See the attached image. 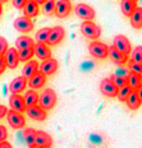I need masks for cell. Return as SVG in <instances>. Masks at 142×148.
Here are the masks:
<instances>
[{
	"mask_svg": "<svg viewBox=\"0 0 142 148\" xmlns=\"http://www.w3.org/2000/svg\"><path fill=\"white\" fill-rule=\"evenodd\" d=\"M125 103H127V106L131 110H138V109H140V106L142 105L141 101H140V98H138V96H137V93H136L134 91L131 92V95L128 96Z\"/></svg>",
	"mask_w": 142,
	"mask_h": 148,
	"instance_id": "cell-27",
	"label": "cell"
},
{
	"mask_svg": "<svg viewBox=\"0 0 142 148\" xmlns=\"http://www.w3.org/2000/svg\"><path fill=\"white\" fill-rule=\"evenodd\" d=\"M128 70H129V73H134V74H138V75H142V64H138V63H134V61L129 60L128 61Z\"/></svg>",
	"mask_w": 142,
	"mask_h": 148,
	"instance_id": "cell-34",
	"label": "cell"
},
{
	"mask_svg": "<svg viewBox=\"0 0 142 148\" xmlns=\"http://www.w3.org/2000/svg\"><path fill=\"white\" fill-rule=\"evenodd\" d=\"M55 7H57V0H48L42 8H44V13L48 15H51L55 12Z\"/></svg>",
	"mask_w": 142,
	"mask_h": 148,
	"instance_id": "cell-32",
	"label": "cell"
},
{
	"mask_svg": "<svg viewBox=\"0 0 142 148\" xmlns=\"http://www.w3.org/2000/svg\"><path fill=\"white\" fill-rule=\"evenodd\" d=\"M141 86H142V75H141Z\"/></svg>",
	"mask_w": 142,
	"mask_h": 148,
	"instance_id": "cell-48",
	"label": "cell"
},
{
	"mask_svg": "<svg viewBox=\"0 0 142 148\" xmlns=\"http://www.w3.org/2000/svg\"><path fill=\"white\" fill-rule=\"evenodd\" d=\"M50 31H51V28H49V27H44V28L39 29L35 36L36 42H39V44H46V41H48V38H49V35H50Z\"/></svg>",
	"mask_w": 142,
	"mask_h": 148,
	"instance_id": "cell-28",
	"label": "cell"
},
{
	"mask_svg": "<svg viewBox=\"0 0 142 148\" xmlns=\"http://www.w3.org/2000/svg\"><path fill=\"white\" fill-rule=\"evenodd\" d=\"M8 138V130L4 125H0V143L1 142H5Z\"/></svg>",
	"mask_w": 142,
	"mask_h": 148,
	"instance_id": "cell-37",
	"label": "cell"
},
{
	"mask_svg": "<svg viewBox=\"0 0 142 148\" xmlns=\"http://www.w3.org/2000/svg\"><path fill=\"white\" fill-rule=\"evenodd\" d=\"M7 112H8L7 106H4V105H0V119H3L4 116H7Z\"/></svg>",
	"mask_w": 142,
	"mask_h": 148,
	"instance_id": "cell-40",
	"label": "cell"
},
{
	"mask_svg": "<svg viewBox=\"0 0 142 148\" xmlns=\"http://www.w3.org/2000/svg\"><path fill=\"white\" fill-rule=\"evenodd\" d=\"M23 13H24V17L27 18H35L37 17L39 13H40V5L37 3L35 1V0H27L26 4H24V7L22 8Z\"/></svg>",
	"mask_w": 142,
	"mask_h": 148,
	"instance_id": "cell-17",
	"label": "cell"
},
{
	"mask_svg": "<svg viewBox=\"0 0 142 148\" xmlns=\"http://www.w3.org/2000/svg\"><path fill=\"white\" fill-rule=\"evenodd\" d=\"M108 56H109L110 60H112L114 64H116V65H124L125 63H128V56L127 55L119 52L113 45L109 46V54H108Z\"/></svg>",
	"mask_w": 142,
	"mask_h": 148,
	"instance_id": "cell-16",
	"label": "cell"
},
{
	"mask_svg": "<svg viewBox=\"0 0 142 148\" xmlns=\"http://www.w3.org/2000/svg\"><path fill=\"white\" fill-rule=\"evenodd\" d=\"M100 91L104 96L106 97H116L118 93V87L113 83V81L110 78H106L101 82L100 84Z\"/></svg>",
	"mask_w": 142,
	"mask_h": 148,
	"instance_id": "cell-13",
	"label": "cell"
},
{
	"mask_svg": "<svg viewBox=\"0 0 142 148\" xmlns=\"http://www.w3.org/2000/svg\"><path fill=\"white\" fill-rule=\"evenodd\" d=\"M15 46L17 50H22V49H32L35 46V41L28 36H19L15 40Z\"/></svg>",
	"mask_w": 142,
	"mask_h": 148,
	"instance_id": "cell-24",
	"label": "cell"
},
{
	"mask_svg": "<svg viewBox=\"0 0 142 148\" xmlns=\"http://www.w3.org/2000/svg\"><path fill=\"white\" fill-rule=\"evenodd\" d=\"M39 97L40 95L35 89H28V91L24 93V103H26V107H31V106H35V105L39 103Z\"/></svg>",
	"mask_w": 142,
	"mask_h": 148,
	"instance_id": "cell-23",
	"label": "cell"
},
{
	"mask_svg": "<svg viewBox=\"0 0 142 148\" xmlns=\"http://www.w3.org/2000/svg\"><path fill=\"white\" fill-rule=\"evenodd\" d=\"M23 137L26 139V143L28 144V147L35 146V138H36V130L32 128H27L23 132Z\"/></svg>",
	"mask_w": 142,
	"mask_h": 148,
	"instance_id": "cell-29",
	"label": "cell"
},
{
	"mask_svg": "<svg viewBox=\"0 0 142 148\" xmlns=\"http://www.w3.org/2000/svg\"><path fill=\"white\" fill-rule=\"evenodd\" d=\"M35 55L32 49H22V50H18V56H19V61H30L32 60V56Z\"/></svg>",
	"mask_w": 142,
	"mask_h": 148,
	"instance_id": "cell-30",
	"label": "cell"
},
{
	"mask_svg": "<svg viewBox=\"0 0 142 148\" xmlns=\"http://www.w3.org/2000/svg\"><path fill=\"white\" fill-rule=\"evenodd\" d=\"M33 52H35L36 56L42 61H45V60H48V59L51 58V51H50V49H49V46L46 44H39V42H35Z\"/></svg>",
	"mask_w": 142,
	"mask_h": 148,
	"instance_id": "cell-19",
	"label": "cell"
},
{
	"mask_svg": "<svg viewBox=\"0 0 142 148\" xmlns=\"http://www.w3.org/2000/svg\"><path fill=\"white\" fill-rule=\"evenodd\" d=\"M50 148H51V147H50Z\"/></svg>",
	"mask_w": 142,
	"mask_h": 148,
	"instance_id": "cell-49",
	"label": "cell"
},
{
	"mask_svg": "<svg viewBox=\"0 0 142 148\" xmlns=\"http://www.w3.org/2000/svg\"><path fill=\"white\" fill-rule=\"evenodd\" d=\"M113 46L119 52L127 55V56L132 52V45H131V42H129L128 37H125L124 35H118V36L114 37Z\"/></svg>",
	"mask_w": 142,
	"mask_h": 148,
	"instance_id": "cell-4",
	"label": "cell"
},
{
	"mask_svg": "<svg viewBox=\"0 0 142 148\" xmlns=\"http://www.w3.org/2000/svg\"><path fill=\"white\" fill-rule=\"evenodd\" d=\"M7 120H8V124L13 129H21L26 125V119H24L23 114L15 112V111H12V110H8Z\"/></svg>",
	"mask_w": 142,
	"mask_h": 148,
	"instance_id": "cell-6",
	"label": "cell"
},
{
	"mask_svg": "<svg viewBox=\"0 0 142 148\" xmlns=\"http://www.w3.org/2000/svg\"><path fill=\"white\" fill-rule=\"evenodd\" d=\"M27 87V79L23 75H19L17 78H14L9 84V91L12 92V95H21Z\"/></svg>",
	"mask_w": 142,
	"mask_h": 148,
	"instance_id": "cell-14",
	"label": "cell"
},
{
	"mask_svg": "<svg viewBox=\"0 0 142 148\" xmlns=\"http://www.w3.org/2000/svg\"><path fill=\"white\" fill-rule=\"evenodd\" d=\"M7 69V63L4 60V56H0V74H3Z\"/></svg>",
	"mask_w": 142,
	"mask_h": 148,
	"instance_id": "cell-39",
	"label": "cell"
},
{
	"mask_svg": "<svg viewBox=\"0 0 142 148\" xmlns=\"http://www.w3.org/2000/svg\"><path fill=\"white\" fill-rule=\"evenodd\" d=\"M14 28L18 31V32H22V33H27V32H31V31L33 29V27H35V24H33L32 19L31 18H27V17H18L17 19L14 21L13 23Z\"/></svg>",
	"mask_w": 142,
	"mask_h": 148,
	"instance_id": "cell-8",
	"label": "cell"
},
{
	"mask_svg": "<svg viewBox=\"0 0 142 148\" xmlns=\"http://www.w3.org/2000/svg\"><path fill=\"white\" fill-rule=\"evenodd\" d=\"M74 13L78 18H81L82 21H92L95 18V13L94 8H91L90 5L83 4V3H79L74 7Z\"/></svg>",
	"mask_w": 142,
	"mask_h": 148,
	"instance_id": "cell-5",
	"label": "cell"
},
{
	"mask_svg": "<svg viewBox=\"0 0 142 148\" xmlns=\"http://www.w3.org/2000/svg\"><path fill=\"white\" fill-rule=\"evenodd\" d=\"M9 1V0H0V4H4V3H7Z\"/></svg>",
	"mask_w": 142,
	"mask_h": 148,
	"instance_id": "cell-46",
	"label": "cell"
},
{
	"mask_svg": "<svg viewBox=\"0 0 142 148\" xmlns=\"http://www.w3.org/2000/svg\"><path fill=\"white\" fill-rule=\"evenodd\" d=\"M134 92L137 93V96H138V98H140V101H141V103H142V86L137 89V91H134Z\"/></svg>",
	"mask_w": 142,
	"mask_h": 148,
	"instance_id": "cell-42",
	"label": "cell"
},
{
	"mask_svg": "<svg viewBox=\"0 0 142 148\" xmlns=\"http://www.w3.org/2000/svg\"><path fill=\"white\" fill-rule=\"evenodd\" d=\"M58 66H59L58 60L50 58V59L42 61L41 65H40V68H39V70L41 73H44L45 75H51V74H54L58 70Z\"/></svg>",
	"mask_w": 142,
	"mask_h": 148,
	"instance_id": "cell-15",
	"label": "cell"
},
{
	"mask_svg": "<svg viewBox=\"0 0 142 148\" xmlns=\"http://www.w3.org/2000/svg\"><path fill=\"white\" fill-rule=\"evenodd\" d=\"M129 1H133V3H137L138 0H129Z\"/></svg>",
	"mask_w": 142,
	"mask_h": 148,
	"instance_id": "cell-47",
	"label": "cell"
},
{
	"mask_svg": "<svg viewBox=\"0 0 142 148\" xmlns=\"http://www.w3.org/2000/svg\"><path fill=\"white\" fill-rule=\"evenodd\" d=\"M127 86L132 91H137L141 87V75L134 73H129L127 75Z\"/></svg>",
	"mask_w": 142,
	"mask_h": 148,
	"instance_id": "cell-26",
	"label": "cell"
},
{
	"mask_svg": "<svg viewBox=\"0 0 142 148\" xmlns=\"http://www.w3.org/2000/svg\"><path fill=\"white\" fill-rule=\"evenodd\" d=\"M4 60L7 63V68L9 69H15L19 64V56H18V50L14 47H9L7 52L4 54Z\"/></svg>",
	"mask_w": 142,
	"mask_h": 148,
	"instance_id": "cell-12",
	"label": "cell"
},
{
	"mask_svg": "<svg viewBox=\"0 0 142 148\" xmlns=\"http://www.w3.org/2000/svg\"><path fill=\"white\" fill-rule=\"evenodd\" d=\"M0 148H13V146H12L10 143H9V142H1V143H0Z\"/></svg>",
	"mask_w": 142,
	"mask_h": 148,
	"instance_id": "cell-41",
	"label": "cell"
},
{
	"mask_svg": "<svg viewBox=\"0 0 142 148\" xmlns=\"http://www.w3.org/2000/svg\"><path fill=\"white\" fill-rule=\"evenodd\" d=\"M35 144L44 148H50L52 146V138L50 134L42 130H36V138H35Z\"/></svg>",
	"mask_w": 142,
	"mask_h": 148,
	"instance_id": "cell-20",
	"label": "cell"
},
{
	"mask_svg": "<svg viewBox=\"0 0 142 148\" xmlns=\"http://www.w3.org/2000/svg\"><path fill=\"white\" fill-rule=\"evenodd\" d=\"M9 105H10V110L15 112L23 114L26 112V103H24V98L22 95H10L9 97Z\"/></svg>",
	"mask_w": 142,
	"mask_h": 148,
	"instance_id": "cell-10",
	"label": "cell"
},
{
	"mask_svg": "<svg viewBox=\"0 0 142 148\" xmlns=\"http://www.w3.org/2000/svg\"><path fill=\"white\" fill-rule=\"evenodd\" d=\"M81 32L86 38L96 41V40H99V37L101 36V27L97 26L96 23L91 22V21H85L81 24Z\"/></svg>",
	"mask_w": 142,
	"mask_h": 148,
	"instance_id": "cell-2",
	"label": "cell"
},
{
	"mask_svg": "<svg viewBox=\"0 0 142 148\" xmlns=\"http://www.w3.org/2000/svg\"><path fill=\"white\" fill-rule=\"evenodd\" d=\"M57 100H58V97H57V93H55L54 89L52 88H46L45 91L40 95L37 105L41 107V109L48 111V110H51L52 107L55 106Z\"/></svg>",
	"mask_w": 142,
	"mask_h": 148,
	"instance_id": "cell-1",
	"label": "cell"
},
{
	"mask_svg": "<svg viewBox=\"0 0 142 148\" xmlns=\"http://www.w3.org/2000/svg\"><path fill=\"white\" fill-rule=\"evenodd\" d=\"M129 22H131V26L133 27L134 29L142 28V8L141 7L136 8V10L132 13L131 17H129Z\"/></svg>",
	"mask_w": 142,
	"mask_h": 148,
	"instance_id": "cell-22",
	"label": "cell"
},
{
	"mask_svg": "<svg viewBox=\"0 0 142 148\" xmlns=\"http://www.w3.org/2000/svg\"><path fill=\"white\" fill-rule=\"evenodd\" d=\"M45 83H46V75L44 73L40 72V70L36 74H33L30 79H27V86H30V88L35 89V91L41 88Z\"/></svg>",
	"mask_w": 142,
	"mask_h": 148,
	"instance_id": "cell-18",
	"label": "cell"
},
{
	"mask_svg": "<svg viewBox=\"0 0 142 148\" xmlns=\"http://www.w3.org/2000/svg\"><path fill=\"white\" fill-rule=\"evenodd\" d=\"M3 14V4H0V15Z\"/></svg>",
	"mask_w": 142,
	"mask_h": 148,
	"instance_id": "cell-44",
	"label": "cell"
},
{
	"mask_svg": "<svg viewBox=\"0 0 142 148\" xmlns=\"http://www.w3.org/2000/svg\"><path fill=\"white\" fill-rule=\"evenodd\" d=\"M72 12V3L70 0H57L54 14L58 18H67Z\"/></svg>",
	"mask_w": 142,
	"mask_h": 148,
	"instance_id": "cell-9",
	"label": "cell"
},
{
	"mask_svg": "<svg viewBox=\"0 0 142 148\" xmlns=\"http://www.w3.org/2000/svg\"><path fill=\"white\" fill-rule=\"evenodd\" d=\"M27 0H12V4H13V7L15 9H22L24 7V4H26Z\"/></svg>",
	"mask_w": 142,
	"mask_h": 148,
	"instance_id": "cell-38",
	"label": "cell"
},
{
	"mask_svg": "<svg viewBox=\"0 0 142 148\" xmlns=\"http://www.w3.org/2000/svg\"><path fill=\"white\" fill-rule=\"evenodd\" d=\"M35 1H36V3H37V4H39V5H44V4H45V3H46V1H48V0H35Z\"/></svg>",
	"mask_w": 142,
	"mask_h": 148,
	"instance_id": "cell-43",
	"label": "cell"
},
{
	"mask_svg": "<svg viewBox=\"0 0 142 148\" xmlns=\"http://www.w3.org/2000/svg\"><path fill=\"white\" fill-rule=\"evenodd\" d=\"M39 68H40V64L37 60H30L26 63V65L23 66V70H22V75L26 79H30L33 74H36L39 72Z\"/></svg>",
	"mask_w": 142,
	"mask_h": 148,
	"instance_id": "cell-21",
	"label": "cell"
},
{
	"mask_svg": "<svg viewBox=\"0 0 142 148\" xmlns=\"http://www.w3.org/2000/svg\"><path fill=\"white\" fill-rule=\"evenodd\" d=\"M30 148H44V147H40V146H36V144H35V146H32V147H30Z\"/></svg>",
	"mask_w": 142,
	"mask_h": 148,
	"instance_id": "cell-45",
	"label": "cell"
},
{
	"mask_svg": "<svg viewBox=\"0 0 142 148\" xmlns=\"http://www.w3.org/2000/svg\"><path fill=\"white\" fill-rule=\"evenodd\" d=\"M132 89L128 87V86H124V87H120L118 88V93H116V97H118V100L120 102H125L127 101L128 96L131 95Z\"/></svg>",
	"mask_w": 142,
	"mask_h": 148,
	"instance_id": "cell-31",
	"label": "cell"
},
{
	"mask_svg": "<svg viewBox=\"0 0 142 148\" xmlns=\"http://www.w3.org/2000/svg\"><path fill=\"white\" fill-rule=\"evenodd\" d=\"M132 58L131 60L134 61V63H138V64H142V46H137L134 47V50H132Z\"/></svg>",
	"mask_w": 142,
	"mask_h": 148,
	"instance_id": "cell-33",
	"label": "cell"
},
{
	"mask_svg": "<svg viewBox=\"0 0 142 148\" xmlns=\"http://www.w3.org/2000/svg\"><path fill=\"white\" fill-rule=\"evenodd\" d=\"M26 114L30 119L35 120V121H44L48 118V112L41 109L39 105H35V106H31L26 109Z\"/></svg>",
	"mask_w": 142,
	"mask_h": 148,
	"instance_id": "cell-11",
	"label": "cell"
},
{
	"mask_svg": "<svg viewBox=\"0 0 142 148\" xmlns=\"http://www.w3.org/2000/svg\"><path fill=\"white\" fill-rule=\"evenodd\" d=\"M137 8V3L129 1V0H122L120 1V10L124 17H131L132 13L136 10Z\"/></svg>",
	"mask_w": 142,
	"mask_h": 148,
	"instance_id": "cell-25",
	"label": "cell"
},
{
	"mask_svg": "<svg viewBox=\"0 0 142 148\" xmlns=\"http://www.w3.org/2000/svg\"><path fill=\"white\" fill-rule=\"evenodd\" d=\"M88 52L95 58V59L103 60L108 58V54H109V46L104 42L99 41H92L90 45H88Z\"/></svg>",
	"mask_w": 142,
	"mask_h": 148,
	"instance_id": "cell-3",
	"label": "cell"
},
{
	"mask_svg": "<svg viewBox=\"0 0 142 148\" xmlns=\"http://www.w3.org/2000/svg\"><path fill=\"white\" fill-rule=\"evenodd\" d=\"M9 49L8 46V41L5 37L0 36V56H4V54L7 52V50Z\"/></svg>",
	"mask_w": 142,
	"mask_h": 148,
	"instance_id": "cell-36",
	"label": "cell"
},
{
	"mask_svg": "<svg viewBox=\"0 0 142 148\" xmlns=\"http://www.w3.org/2000/svg\"><path fill=\"white\" fill-rule=\"evenodd\" d=\"M65 37V31L61 26H55L52 27L50 31V35H49V38L46 41V45H50V46H55L58 44H60L61 41L64 40Z\"/></svg>",
	"mask_w": 142,
	"mask_h": 148,
	"instance_id": "cell-7",
	"label": "cell"
},
{
	"mask_svg": "<svg viewBox=\"0 0 142 148\" xmlns=\"http://www.w3.org/2000/svg\"><path fill=\"white\" fill-rule=\"evenodd\" d=\"M110 79L113 81V83L118 88L120 87H124L127 86V77H118V75H113L110 77Z\"/></svg>",
	"mask_w": 142,
	"mask_h": 148,
	"instance_id": "cell-35",
	"label": "cell"
}]
</instances>
